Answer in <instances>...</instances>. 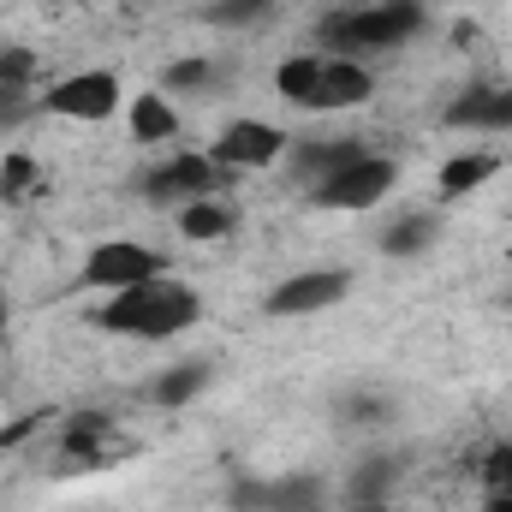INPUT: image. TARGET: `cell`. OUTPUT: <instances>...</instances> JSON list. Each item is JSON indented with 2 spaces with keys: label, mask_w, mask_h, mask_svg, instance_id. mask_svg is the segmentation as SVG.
<instances>
[{
  "label": "cell",
  "mask_w": 512,
  "mask_h": 512,
  "mask_svg": "<svg viewBox=\"0 0 512 512\" xmlns=\"http://www.w3.org/2000/svg\"><path fill=\"white\" fill-rule=\"evenodd\" d=\"M393 471H399V465H393V459H370V465H364V471H358V477H352V495H358V501H364V507H370V501H376V495H382V483H387V477H393Z\"/></svg>",
  "instance_id": "cell-21"
},
{
  "label": "cell",
  "mask_w": 512,
  "mask_h": 512,
  "mask_svg": "<svg viewBox=\"0 0 512 512\" xmlns=\"http://www.w3.org/2000/svg\"><path fill=\"white\" fill-rule=\"evenodd\" d=\"M358 512H382V507H358Z\"/></svg>",
  "instance_id": "cell-26"
},
{
  "label": "cell",
  "mask_w": 512,
  "mask_h": 512,
  "mask_svg": "<svg viewBox=\"0 0 512 512\" xmlns=\"http://www.w3.org/2000/svg\"><path fill=\"white\" fill-rule=\"evenodd\" d=\"M387 191H393V161L387 155H358L352 167H340L322 185H310V203L316 209H370Z\"/></svg>",
  "instance_id": "cell-7"
},
{
  "label": "cell",
  "mask_w": 512,
  "mask_h": 512,
  "mask_svg": "<svg viewBox=\"0 0 512 512\" xmlns=\"http://www.w3.org/2000/svg\"><path fill=\"white\" fill-rule=\"evenodd\" d=\"M483 512H512V495H501V489H489V501H483Z\"/></svg>",
  "instance_id": "cell-25"
},
{
  "label": "cell",
  "mask_w": 512,
  "mask_h": 512,
  "mask_svg": "<svg viewBox=\"0 0 512 512\" xmlns=\"http://www.w3.org/2000/svg\"><path fill=\"white\" fill-rule=\"evenodd\" d=\"M501 173V155H489V149H465V155H453L447 167H441V197H471L477 185H489Z\"/></svg>",
  "instance_id": "cell-13"
},
{
  "label": "cell",
  "mask_w": 512,
  "mask_h": 512,
  "mask_svg": "<svg viewBox=\"0 0 512 512\" xmlns=\"http://www.w3.org/2000/svg\"><path fill=\"white\" fill-rule=\"evenodd\" d=\"M215 84H221L215 60H179V66L167 72V90H215Z\"/></svg>",
  "instance_id": "cell-20"
},
{
  "label": "cell",
  "mask_w": 512,
  "mask_h": 512,
  "mask_svg": "<svg viewBox=\"0 0 512 512\" xmlns=\"http://www.w3.org/2000/svg\"><path fill=\"white\" fill-rule=\"evenodd\" d=\"M435 227H441L435 215H405L399 227H387L382 233V251L387 256H423L429 251V239H435Z\"/></svg>",
  "instance_id": "cell-16"
},
{
  "label": "cell",
  "mask_w": 512,
  "mask_h": 512,
  "mask_svg": "<svg viewBox=\"0 0 512 512\" xmlns=\"http://www.w3.org/2000/svg\"><path fill=\"white\" fill-rule=\"evenodd\" d=\"M227 173H251V167H274L280 155H286V131L268 126V120H233V126L215 137V149H209Z\"/></svg>",
  "instance_id": "cell-10"
},
{
  "label": "cell",
  "mask_w": 512,
  "mask_h": 512,
  "mask_svg": "<svg viewBox=\"0 0 512 512\" xmlns=\"http://www.w3.org/2000/svg\"><path fill=\"white\" fill-rule=\"evenodd\" d=\"M126 120H131V137H137V143H167V137H179V114H173L167 96H137L126 108Z\"/></svg>",
  "instance_id": "cell-15"
},
{
  "label": "cell",
  "mask_w": 512,
  "mask_h": 512,
  "mask_svg": "<svg viewBox=\"0 0 512 512\" xmlns=\"http://www.w3.org/2000/svg\"><path fill=\"white\" fill-rule=\"evenodd\" d=\"M197 316H203V298L185 280H173V274H155V280L126 286V292H108V304L90 310L96 328L137 334V340H173V334L197 328Z\"/></svg>",
  "instance_id": "cell-1"
},
{
  "label": "cell",
  "mask_w": 512,
  "mask_h": 512,
  "mask_svg": "<svg viewBox=\"0 0 512 512\" xmlns=\"http://www.w3.org/2000/svg\"><path fill=\"white\" fill-rule=\"evenodd\" d=\"M274 12V0H203V24L215 30H245V24H262Z\"/></svg>",
  "instance_id": "cell-17"
},
{
  "label": "cell",
  "mask_w": 512,
  "mask_h": 512,
  "mask_svg": "<svg viewBox=\"0 0 512 512\" xmlns=\"http://www.w3.org/2000/svg\"><path fill=\"white\" fill-rule=\"evenodd\" d=\"M507 102H512V84H507Z\"/></svg>",
  "instance_id": "cell-27"
},
{
  "label": "cell",
  "mask_w": 512,
  "mask_h": 512,
  "mask_svg": "<svg viewBox=\"0 0 512 512\" xmlns=\"http://www.w3.org/2000/svg\"><path fill=\"white\" fill-rule=\"evenodd\" d=\"M203 387H209V364H173V370L155 382V399H161V405H191Z\"/></svg>",
  "instance_id": "cell-18"
},
{
  "label": "cell",
  "mask_w": 512,
  "mask_h": 512,
  "mask_svg": "<svg viewBox=\"0 0 512 512\" xmlns=\"http://www.w3.org/2000/svg\"><path fill=\"white\" fill-rule=\"evenodd\" d=\"M352 292V274H340V268H310V274H292V280H280L274 292H268V316H316V310H328V304H340Z\"/></svg>",
  "instance_id": "cell-9"
},
{
  "label": "cell",
  "mask_w": 512,
  "mask_h": 512,
  "mask_svg": "<svg viewBox=\"0 0 512 512\" xmlns=\"http://www.w3.org/2000/svg\"><path fill=\"white\" fill-rule=\"evenodd\" d=\"M233 227H239V209H233L227 197H203V203H185V209H179V233L197 239V245H203V239H227Z\"/></svg>",
  "instance_id": "cell-14"
},
{
  "label": "cell",
  "mask_w": 512,
  "mask_h": 512,
  "mask_svg": "<svg viewBox=\"0 0 512 512\" xmlns=\"http://www.w3.org/2000/svg\"><path fill=\"white\" fill-rule=\"evenodd\" d=\"M340 417H387V405H376L370 393H358V399H346V405H340Z\"/></svg>",
  "instance_id": "cell-23"
},
{
  "label": "cell",
  "mask_w": 512,
  "mask_h": 512,
  "mask_svg": "<svg viewBox=\"0 0 512 512\" xmlns=\"http://www.w3.org/2000/svg\"><path fill=\"white\" fill-rule=\"evenodd\" d=\"M42 108L48 114H66V120H78V126H102V120H114L120 108H126V90H120V78L114 72H72V78H60L48 96H42Z\"/></svg>",
  "instance_id": "cell-5"
},
{
  "label": "cell",
  "mask_w": 512,
  "mask_h": 512,
  "mask_svg": "<svg viewBox=\"0 0 512 512\" xmlns=\"http://www.w3.org/2000/svg\"><path fill=\"white\" fill-rule=\"evenodd\" d=\"M18 114H24V90H6V84H0V126L18 120Z\"/></svg>",
  "instance_id": "cell-24"
},
{
  "label": "cell",
  "mask_w": 512,
  "mask_h": 512,
  "mask_svg": "<svg viewBox=\"0 0 512 512\" xmlns=\"http://www.w3.org/2000/svg\"><path fill=\"white\" fill-rule=\"evenodd\" d=\"M126 453L131 447L102 423V417H72L48 471H54V477H84V471H102V465H114V459H126Z\"/></svg>",
  "instance_id": "cell-8"
},
{
  "label": "cell",
  "mask_w": 512,
  "mask_h": 512,
  "mask_svg": "<svg viewBox=\"0 0 512 512\" xmlns=\"http://www.w3.org/2000/svg\"><path fill=\"white\" fill-rule=\"evenodd\" d=\"M155 274H167V262L149 251V245H137V239H108V245H96V251L84 256L78 286H90V292H126V286H143V280H155Z\"/></svg>",
  "instance_id": "cell-6"
},
{
  "label": "cell",
  "mask_w": 512,
  "mask_h": 512,
  "mask_svg": "<svg viewBox=\"0 0 512 512\" xmlns=\"http://www.w3.org/2000/svg\"><path fill=\"white\" fill-rule=\"evenodd\" d=\"M24 191H36V155H6L0 161V197L18 203Z\"/></svg>",
  "instance_id": "cell-19"
},
{
  "label": "cell",
  "mask_w": 512,
  "mask_h": 512,
  "mask_svg": "<svg viewBox=\"0 0 512 512\" xmlns=\"http://www.w3.org/2000/svg\"><path fill=\"white\" fill-rule=\"evenodd\" d=\"M447 126L459 131H512V102H507V84L495 90V84H471L447 114H441Z\"/></svg>",
  "instance_id": "cell-11"
},
{
  "label": "cell",
  "mask_w": 512,
  "mask_h": 512,
  "mask_svg": "<svg viewBox=\"0 0 512 512\" xmlns=\"http://www.w3.org/2000/svg\"><path fill=\"white\" fill-rule=\"evenodd\" d=\"M483 483H489V489H501V495H512V441H507V447H495V453L483 459Z\"/></svg>",
  "instance_id": "cell-22"
},
{
  "label": "cell",
  "mask_w": 512,
  "mask_h": 512,
  "mask_svg": "<svg viewBox=\"0 0 512 512\" xmlns=\"http://www.w3.org/2000/svg\"><path fill=\"white\" fill-rule=\"evenodd\" d=\"M274 90H280L292 108L328 114V108H358V102H370V96H376V78H370V66H358V60H346V54H292V60H280Z\"/></svg>",
  "instance_id": "cell-2"
},
{
  "label": "cell",
  "mask_w": 512,
  "mask_h": 512,
  "mask_svg": "<svg viewBox=\"0 0 512 512\" xmlns=\"http://www.w3.org/2000/svg\"><path fill=\"white\" fill-rule=\"evenodd\" d=\"M423 6L417 0H370V6H346V12H328L316 24L322 48L328 54H346V60H364V54H382V48H399L423 30Z\"/></svg>",
  "instance_id": "cell-3"
},
{
  "label": "cell",
  "mask_w": 512,
  "mask_h": 512,
  "mask_svg": "<svg viewBox=\"0 0 512 512\" xmlns=\"http://www.w3.org/2000/svg\"><path fill=\"white\" fill-rule=\"evenodd\" d=\"M358 155H370V149H364V143H352V137H322V143H304V149H298V167H292V173H298V185L310 191V185H322L328 173L352 167Z\"/></svg>",
  "instance_id": "cell-12"
},
{
  "label": "cell",
  "mask_w": 512,
  "mask_h": 512,
  "mask_svg": "<svg viewBox=\"0 0 512 512\" xmlns=\"http://www.w3.org/2000/svg\"><path fill=\"white\" fill-rule=\"evenodd\" d=\"M221 185H227V167L215 155H173V161H161V167L143 173V197L149 203H167V209L221 197Z\"/></svg>",
  "instance_id": "cell-4"
}]
</instances>
